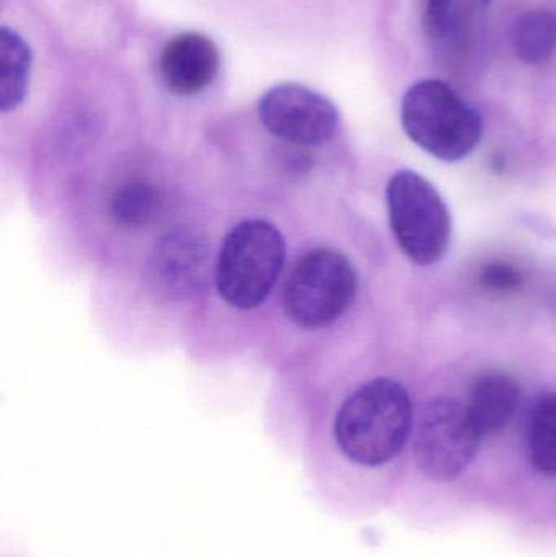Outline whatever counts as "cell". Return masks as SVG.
<instances>
[{
    "label": "cell",
    "instance_id": "cell-1",
    "mask_svg": "<svg viewBox=\"0 0 556 557\" xmlns=\"http://www.w3.org/2000/svg\"><path fill=\"white\" fill-rule=\"evenodd\" d=\"M411 431L410 393L388 376L359 386L345 399L333 422V438L339 454L361 468L391 463L404 451Z\"/></svg>",
    "mask_w": 556,
    "mask_h": 557
},
{
    "label": "cell",
    "instance_id": "cell-2",
    "mask_svg": "<svg viewBox=\"0 0 556 557\" xmlns=\"http://www.w3.org/2000/svg\"><path fill=\"white\" fill-rule=\"evenodd\" d=\"M401 126L424 152L443 162H459L479 147L483 120L449 84L417 82L401 101Z\"/></svg>",
    "mask_w": 556,
    "mask_h": 557
},
{
    "label": "cell",
    "instance_id": "cell-3",
    "mask_svg": "<svg viewBox=\"0 0 556 557\" xmlns=\"http://www.w3.org/2000/svg\"><path fill=\"white\" fill-rule=\"evenodd\" d=\"M286 260V242L273 224L248 219L222 242L215 263V288L225 304L254 310L270 297Z\"/></svg>",
    "mask_w": 556,
    "mask_h": 557
},
{
    "label": "cell",
    "instance_id": "cell-4",
    "mask_svg": "<svg viewBox=\"0 0 556 557\" xmlns=\"http://www.w3.org/2000/svg\"><path fill=\"white\" fill-rule=\"evenodd\" d=\"M358 274L351 261L333 248H313L291 268L283 285V310L302 330L332 326L355 301Z\"/></svg>",
    "mask_w": 556,
    "mask_h": 557
},
{
    "label": "cell",
    "instance_id": "cell-5",
    "mask_svg": "<svg viewBox=\"0 0 556 557\" xmlns=\"http://www.w3.org/2000/svg\"><path fill=\"white\" fill-rule=\"evenodd\" d=\"M388 221L398 247L418 267H433L446 257L453 219L433 183L413 170H400L385 188Z\"/></svg>",
    "mask_w": 556,
    "mask_h": 557
},
{
    "label": "cell",
    "instance_id": "cell-6",
    "mask_svg": "<svg viewBox=\"0 0 556 557\" xmlns=\"http://www.w3.org/2000/svg\"><path fill=\"white\" fill-rule=\"evenodd\" d=\"M482 441L466 405L436 398L423 409L415 428V460L431 481L449 483L472 465Z\"/></svg>",
    "mask_w": 556,
    "mask_h": 557
},
{
    "label": "cell",
    "instance_id": "cell-7",
    "mask_svg": "<svg viewBox=\"0 0 556 557\" xmlns=\"http://www.w3.org/2000/svg\"><path fill=\"white\" fill-rule=\"evenodd\" d=\"M261 124L271 136L300 147L330 143L338 131L335 104L302 85L270 88L258 104Z\"/></svg>",
    "mask_w": 556,
    "mask_h": 557
},
{
    "label": "cell",
    "instance_id": "cell-8",
    "mask_svg": "<svg viewBox=\"0 0 556 557\" xmlns=\"http://www.w3.org/2000/svg\"><path fill=\"white\" fill-rule=\"evenodd\" d=\"M159 69L166 90L178 97H195L218 77L221 54L208 36L182 33L166 42Z\"/></svg>",
    "mask_w": 556,
    "mask_h": 557
},
{
    "label": "cell",
    "instance_id": "cell-9",
    "mask_svg": "<svg viewBox=\"0 0 556 557\" xmlns=\"http://www.w3.org/2000/svg\"><path fill=\"white\" fill-rule=\"evenodd\" d=\"M209 247L193 231H175L162 238L153 255V271L170 290L188 294L205 285L208 276Z\"/></svg>",
    "mask_w": 556,
    "mask_h": 557
},
{
    "label": "cell",
    "instance_id": "cell-10",
    "mask_svg": "<svg viewBox=\"0 0 556 557\" xmlns=\"http://www.w3.org/2000/svg\"><path fill=\"white\" fill-rule=\"evenodd\" d=\"M521 401L518 380L505 372L480 375L470 388L466 406L482 437H496L511 424Z\"/></svg>",
    "mask_w": 556,
    "mask_h": 557
},
{
    "label": "cell",
    "instance_id": "cell-11",
    "mask_svg": "<svg viewBox=\"0 0 556 557\" xmlns=\"http://www.w3.org/2000/svg\"><path fill=\"white\" fill-rule=\"evenodd\" d=\"M0 108L3 113L16 110L28 90L32 52L22 36L9 28L0 33Z\"/></svg>",
    "mask_w": 556,
    "mask_h": 557
},
{
    "label": "cell",
    "instance_id": "cell-12",
    "mask_svg": "<svg viewBox=\"0 0 556 557\" xmlns=\"http://www.w3.org/2000/svg\"><path fill=\"white\" fill-rule=\"evenodd\" d=\"M528 457L545 476L556 478V393L539 399L528 424Z\"/></svg>",
    "mask_w": 556,
    "mask_h": 557
},
{
    "label": "cell",
    "instance_id": "cell-13",
    "mask_svg": "<svg viewBox=\"0 0 556 557\" xmlns=\"http://www.w3.org/2000/svg\"><path fill=\"white\" fill-rule=\"evenodd\" d=\"M512 41L516 54L526 64H545L556 48V16L548 10L526 12L516 22Z\"/></svg>",
    "mask_w": 556,
    "mask_h": 557
},
{
    "label": "cell",
    "instance_id": "cell-14",
    "mask_svg": "<svg viewBox=\"0 0 556 557\" xmlns=\"http://www.w3.org/2000/svg\"><path fill=\"white\" fill-rule=\"evenodd\" d=\"M160 211V195L156 186L133 182L121 186L110 202L111 218L124 228L146 227Z\"/></svg>",
    "mask_w": 556,
    "mask_h": 557
},
{
    "label": "cell",
    "instance_id": "cell-15",
    "mask_svg": "<svg viewBox=\"0 0 556 557\" xmlns=\"http://www.w3.org/2000/svg\"><path fill=\"white\" fill-rule=\"evenodd\" d=\"M524 276L518 268L505 261H492L480 271V284L496 294H511L521 288Z\"/></svg>",
    "mask_w": 556,
    "mask_h": 557
},
{
    "label": "cell",
    "instance_id": "cell-16",
    "mask_svg": "<svg viewBox=\"0 0 556 557\" xmlns=\"http://www.w3.org/2000/svg\"><path fill=\"white\" fill-rule=\"evenodd\" d=\"M450 3L453 0H427V26L433 35H443L449 23Z\"/></svg>",
    "mask_w": 556,
    "mask_h": 557
},
{
    "label": "cell",
    "instance_id": "cell-17",
    "mask_svg": "<svg viewBox=\"0 0 556 557\" xmlns=\"http://www.w3.org/2000/svg\"><path fill=\"white\" fill-rule=\"evenodd\" d=\"M492 0H483V3H490Z\"/></svg>",
    "mask_w": 556,
    "mask_h": 557
}]
</instances>
